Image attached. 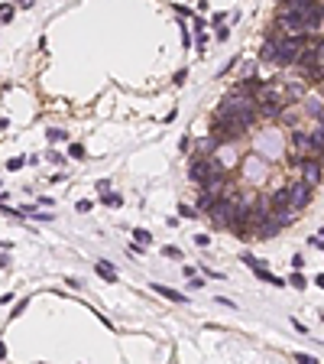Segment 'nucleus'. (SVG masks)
<instances>
[{"mask_svg": "<svg viewBox=\"0 0 324 364\" xmlns=\"http://www.w3.org/2000/svg\"><path fill=\"white\" fill-rule=\"evenodd\" d=\"M305 46H301L298 39H279V42H266L262 46V59H269V62H279V65H292L301 59Z\"/></svg>", "mask_w": 324, "mask_h": 364, "instance_id": "nucleus-1", "label": "nucleus"}, {"mask_svg": "<svg viewBox=\"0 0 324 364\" xmlns=\"http://www.w3.org/2000/svg\"><path fill=\"white\" fill-rule=\"evenodd\" d=\"M256 153L276 160V156L282 153V137H279V130H262L259 140H256Z\"/></svg>", "mask_w": 324, "mask_h": 364, "instance_id": "nucleus-2", "label": "nucleus"}, {"mask_svg": "<svg viewBox=\"0 0 324 364\" xmlns=\"http://www.w3.org/2000/svg\"><path fill=\"white\" fill-rule=\"evenodd\" d=\"M308 199H311V182L301 179V182H292V186H289V205H292V208H305Z\"/></svg>", "mask_w": 324, "mask_h": 364, "instance_id": "nucleus-3", "label": "nucleus"}, {"mask_svg": "<svg viewBox=\"0 0 324 364\" xmlns=\"http://www.w3.org/2000/svg\"><path fill=\"white\" fill-rule=\"evenodd\" d=\"M286 221H289L286 215H276V218H269V221H262V225H259V238H272V234L286 225Z\"/></svg>", "mask_w": 324, "mask_h": 364, "instance_id": "nucleus-4", "label": "nucleus"}, {"mask_svg": "<svg viewBox=\"0 0 324 364\" xmlns=\"http://www.w3.org/2000/svg\"><path fill=\"white\" fill-rule=\"evenodd\" d=\"M262 176H266V169H262L259 156H250L247 160V179L250 182H262Z\"/></svg>", "mask_w": 324, "mask_h": 364, "instance_id": "nucleus-5", "label": "nucleus"}, {"mask_svg": "<svg viewBox=\"0 0 324 364\" xmlns=\"http://www.w3.org/2000/svg\"><path fill=\"white\" fill-rule=\"evenodd\" d=\"M153 289L159 296H165V299H172V302H185V296L178 293V289H169V286H162V283H153Z\"/></svg>", "mask_w": 324, "mask_h": 364, "instance_id": "nucleus-6", "label": "nucleus"}, {"mask_svg": "<svg viewBox=\"0 0 324 364\" xmlns=\"http://www.w3.org/2000/svg\"><path fill=\"white\" fill-rule=\"evenodd\" d=\"M208 172H211V166L204 163V160L192 163V179H194V182H204V179H208Z\"/></svg>", "mask_w": 324, "mask_h": 364, "instance_id": "nucleus-7", "label": "nucleus"}, {"mask_svg": "<svg viewBox=\"0 0 324 364\" xmlns=\"http://www.w3.org/2000/svg\"><path fill=\"white\" fill-rule=\"evenodd\" d=\"M253 270H256V277H259L262 283H272V286H282V280H279V277H272V273L266 270V267H262V264H256Z\"/></svg>", "mask_w": 324, "mask_h": 364, "instance_id": "nucleus-8", "label": "nucleus"}, {"mask_svg": "<svg viewBox=\"0 0 324 364\" xmlns=\"http://www.w3.org/2000/svg\"><path fill=\"white\" fill-rule=\"evenodd\" d=\"M318 176H321V166H315V163H308V166H305V172H301L305 182H318Z\"/></svg>", "mask_w": 324, "mask_h": 364, "instance_id": "nucleus-9", "label": "nucleus"}, {"mask_svg": "<svg viewBox=\"0 0 324 364\" xmlns=\"http://www.w3.org/2000/svg\"><path fill=\"white\" fill-rule=\"evenodd\" d=\"M97 273H100V277H104V280H110V283H114V280H117L114 267H110V264H104V260H100V264H97Z\"/></svg>", "mask_w": 324, "mask_h": 364, "instance_id": "nucleus-10", "label": "nucleus"}, {"mask_svg": "<svg viewBox=\"0 0 324 364\" xmlns=\"http://www.w3.org/2000/svg\"><path fill=\"white\" fill-rule=\"evenodd\" d=\"M133 238H136L139 244H149V231H146V228H133Z\"/></svg>", "mask_w": 324, "mask_h": 364, "instance_id": "nucleus-11", "label": "nucleus"}, {"mask_svg": "<svg viewBox=\"0 0 324 364\" xmlns=\"http://www.w3.org/2000/svg\"><path fill=\"white\" fill-rule=\"evenodd\" d=\"M221 163H224V166H230V163H237V156H233L230 150H221Z\"/></svg>", "mask_w": 324, "mask_h": 364, "instance_id": "nucleus-12", "label": "nucleus"}, {"mask_svg": "<svg viewBox=\"0 0 324 364\" xmlns=\"http://www.w3.org/2000/svg\"><path fill=\"white\" fill-rule=\"evenodd\" d=\"M289 283H292L295 289H305V280H301V273H292V277H289Z\"/></svg>", "mask_w": 324, "mask_h": 364, "instance_id": "nucleus-13", "label": "nucleus"}, {"mask_svg": "<svg viewBox=\"0 0 324 364\" xmlns=\"http://www.w3.org/2000/svg\"><path fill=\"white\" fill-rule=\"evenodd\" d=\"M68 153H71V156H75V160H81V156H85V147H81V143H75V147H71V150H68Z\"/></svg>", "mask_w": 324, "mask_h": 364, "instance_id": "nucleus-14", "label": "nucleus"}, {"mask_svg": "<svg viewBox=\"0 0 324 364\" xmlns=\"http://www.w3.org/2000/svg\"><path fill=\"white\" fill-rule=\"evenodd\" d=\"M162 254H165V257H175V260H178V257H182V250H178V247H165Z\"/></svg>", "mask_w": 324, "mask_h": 364, "instance_id": "nucleus-15", "label": "nucleus"}, {"mask_svg": "<svg viewBox=\"0 0 324 364\" xmlns=\"http://www.w3.org/2000/svg\"><path fill=\"white\" fill-rule=\"evenodd\" d=\"M295 361H298V364H315V358H311V355H295Z\"/></svg>", "mask_w": 324, "mask_h": 364, "instance_id": "nucleus-16", "label": "nucleus"}, {"mask_svg": "<svg viewBox=\"0 0 324 364\" xmlns=\"http://www.w3.org/2000/svg\"><path fill=\"white\" fill-rule=\"evenodd\" d=\"M49 140H52V143L55 140H65V130H49Z\"/></svg>", "mask_w": 324, "mask_h": 364, "instance_id": "nucleus-17", "label": "nucleus"}, {"mask_svg": "<svg viewBox=\"0 0 324 364\" xmlns=\"http://www.w3.org/2000/svg\"><path fill=\"white\" fill-rule=\"evenodd\" d=\"M10 16H13V7H3V10H0V20H3V23H7Z\"/></svg>", "mask_w": 324, "mask_h": 364, "instance_id": "nucleus-18", "label": "nucleus"}, {"mask_svg": "<svg viewBox=\"0 0 324 364\" xmlns=\"http://www.w3.org/2000/svg\"><path fill=\"white\" fill-rule=\"evenodd\" d=\"M315 283H318V286H321V289H324V273H321V277H318V280H315Z\"/></svg>", "mask_w": 324, "mask_h": 364, "instance_id": "nucleus-19", "label": "nucleus"}, {"mask_svg": "<svg viewBox=\"0 0 324 364\" xmlns=\"http://www.w3.org/2000/svg\"><path fill=\"white\" fill-rule=\"evenodd\" d=\"M318 121H321V127H324V111H318Z\"/></svg>", "mask_w": 324, "mask_h": 364, "instance_id": "nucleus-20", "label": "nucleus"}, {"mask_svg": "<svg viewBox=\"0 0 324 364\" xmlns=\"http://www.w3.org/2000/svg\"><path fill=\"white\" fill-rule=\"evenodd\" d=\"M16 3H23V7H30V3H32V0H16Z\"/></svg>", "mask_w": 324, "mask_h": 364, "instance_id": "nucleus-21", "label": "nucleus"}]
</instances>
